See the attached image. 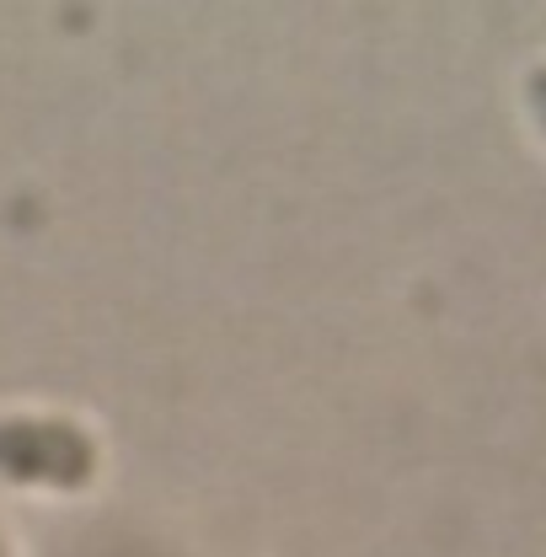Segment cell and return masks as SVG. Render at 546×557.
Returning a JSON list of instances; mask_svg holds the SVG:
<instances>
[{"label": "cell", "mask_w": 546, "mask_h": 557, "mask_svg": "<svg viewBox=\"0 0 546 557\" xmlns=\"http://www.w3.org/2000/svg\"><path fill=\"white\" fill-rule=\"evenodd\" d=\"M536 102H542V113H546V70L536 75Z\"/></svg>", "instance_id": "2"}, {"label": "cell", "mask_w": 546, "mask_h": 557, "mask_svg": "<svg viewBox=\"0 0 546 557\" xmlns=\"http://www.w3.org/2000/svg\"><path fill=\"white\" fill-rule=\"evenodd\" d=\"M0 472L22 483L75 487L91 478V445L60 418H11L0 423Z\"/></svg>", "instance_id": "1"}]
</instances>
